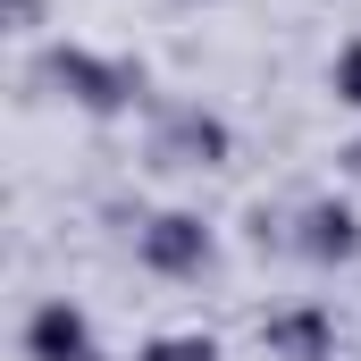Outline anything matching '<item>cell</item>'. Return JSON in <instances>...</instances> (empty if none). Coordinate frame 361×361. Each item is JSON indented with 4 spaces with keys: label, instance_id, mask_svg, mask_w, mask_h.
Segmentation results:
<instances>
[{
    "label": "cell",
    "instance_id": "2",
    "mask_svg": "<svg viewBox=\"0 0 361 361\" xmlns=\"http://www.w3.org/2000/svg\"><path fill=\"white\" fill-rule=\"evenodd\" d=\"M202 252V235H193V219H160V235H152V261H169V269H185Z\"/></svg>",
    "mask_w": 361,
    "mask_h": 361
},
{
    "label": "cell",
    "instance_id": "3",
    "mask_svg": "<svg viewBox=\"0 0 361 361\" xmlns=\"http://www.w3.org/2000/svg\"><path fill=\"white\" fill-rule=\"evenodd\" d=\"M336 85H345V101H361V42L345 51V68H336Z\"/></svg>",
    "mask_w": 361,
    "mask_h": 361
},
{
    "label": "cell",
    "instance_id": "4",
    "mask_svg": "<svg viewBox=\"0 0 361 361\" xmlns=\"http://www.w3.org/2000/svg\"><path fill=\"white\" fill-rule=\"evenodd\" d=\"M152 361H210V345H152Z\"/></svg>",
    "mask_w": 361,
    "mask_h": 361
},
{
    "label": "cell",
    "instance_id": "1",
    "mask_svg": "<svg viewBox=\"0 0 361 361\" xmlns=\"http://www.w3.org/2000/svg\"><path fill=\"white\" fill-rule=\"evenodd\" d=\"M34 353L42 361H85V319H76L68 302H51V311L34 319Z\"/></svg>",
    "mask_w": 361,
    "mask_h": 361
}]
</instances>
